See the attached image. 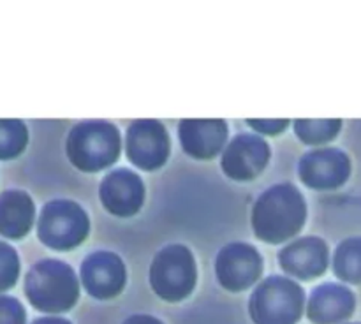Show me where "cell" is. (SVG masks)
I'll return each mask as SVG.
<instances>
[{
    "label": "cell",
    "mask_w": 361,
    "mask_h": 324,
    "mask_svg": "<svg viewBox=\"0 0 361 324\" xmlns=\"http://www.w3.org/2000/svg\"><path fill=\"white\" fill-rule=\"evenodd\" d=\"M307 204L302 192L291 183H277L264 190L252 208V229L257 238L281 243L303 228Z\"/></svg>",
    "instance_id": "obj_1"
},
{
    "label": "cell",
    "mask_w": 361,
    "mask_h": 324,
    "mask_svg": "<svg viewBox=\"0 0 361 324\" xmlns=\"http://www.w3.org/2000/svg\"><path fill=\"white\" fill-rule=\"evenodd\" d=\"M25 294L41 312L59 313L73 309L80 285L69 264L59 259H41L32 264L25 277Z\"/></svg>",
    "instance_id": "obj_2"
},
{
    "label": "cell",
    "mask_w": 361,
    "mask_h": 324,
    "mask_svg": "<svg viewBox=\"0 0 361 324\" xmlns=\"http://www.w3.org/2000/svg\"><path fill=\"white\" fill-rule=\"evenodd\" d=\"M120 134L113 123L88 120L73 127L67 137V157L81 171H99L118 158Z\"/></svg>",
    "instance_id": "obj_3"
},
{
    "label": "cell",
    "mask_w": 361,
    "mask_h": 324,
    "mask_svg": "<svg viewBox=\"0 0 361 324\" xmlns=\"http://www.w3.org/2000/svg\"><path fill=\"white\" fill-rule=\"evenodd\" d=\"M303 289L291 278L274 275L254 289L249 312L256 324H296L303 313Z\"/></svg>",
    "instance_id": "obj_4"
},
{
    "label": "cell",
    "mask_w": 361,
    "mask_h": 324,
    "mask_svg": "<svg viewBox=\"0 0 361 324\" xmlns=\"http://www.w3.org/2000/svg\"><path fill=\"white\" fill-rule=\"evenodd\" d=\"M196 261L185 245L164 247L159 250L150 266L152 289L166 301H180L196 285Z\"/></svg>",
    "instance_id": "obj_5"
},
{
    "label": "cell",
    "mask_w": 361,
    "mask_h": 324,
    "mask_svg": "<svg viewBox=\"0 0 361 324\" xmlns=\"http://www.w3.org/2000/svg\"><path fill=\"white\" fill-rule=\"evenodd\" d=\"M88 217L83 208L69 199H53L42 206L37 236L53 250H71L88 235Z\"/></svg>",
    "instance_id": "obj_6"
},
{
    "label": "cell",
    "mask_w": 361,
    "mask_h": 324,
    "mask_svg": "<svg viewBox=\"0 0 361 324\" xmlns=\"http://www.w3.org/2000/svg\"><path fill=\"white\" fill-rule=\"evenodd\" d=\"M126 154L141 169H157L168 161L169 136L157 120H136L126 134Z\"/></svg>",
    "instance_id": "obj_7"
},
{
    "label": "cell",
    "mask_w": 361,
    "mask_h": 324,
    "mask_svg": "<svg viewBox=\"0 0 361 324\" xmlns=\"http://www.w3.org/2000/svg\"><path fill=\"white\" fill-rule=\"evenodd\" d=\"M215 271L222 287L238 292L256 284L263 271V259L249 243L233 242L219 252Z\"/></svg>",
    "instance_id": "obj_8"
},
{
    "label": "cell",
    "mask_w": 361,
    "mask_h": 324,
    "mask_svg": "<svg viewBox=\"0 0 361 324\" xmlns=\"http://www.w3.org/2000/svg\"><path fill=\"white\" fill-rule=\"evenodd\" d=\"M270 161V147L254 134H240L228 143L222 151V171L233 180L247 182L267 168Z\"/></svg>",
    "instance_id": "obj_9"
},
{
    "label": "cell",
    "mask_w": 361,
    "mask_h": 324,
    "mask_svg": "<svg viewBox=\"0 0 361 324\" xmlns=\"http://www.w3.org/2000/svg\"><path fill=\"white\" fill-rule=\"evenodd\" d=\"M351 175V161L338 148H319L300 161V178L312 189H335Z\"/></svg>",
    "instance_id": "obj_10"
},
{
    "label": "cell",
    "mask_w": 361,
    "mask_h": 324,
    "mask_svg": "<svg viewBox=\"0 0 361 324\" xmlns=\"http://www.w3.org/2000/svg\"><path fill=\"white\" fill-rule=\"evenodd\" d=\"M126 266L113 252H94L81 263V282L85 291L97 299L118 294L126 285Z\"/></svg>",
    "instance_id": "obj_11"
},
{
    "label": "cell",
    "mask_w": 361,
    "mask_h": 324,
    "mask_svg": "<svg viewBox=\"0 0 361 324\" xmlns=\"http://www.w3.org/2000/svg\"><path fill=\"white\" fill-rule=\"evenodd\" d=\"M102 204L118 217H130L141 208L145 199V187L140 176L126 168L109 173L99 189Z\"/></svg>",
    "instance_id": "obj_12"
},
{
    "label": "cell",
    "mask_w": 361,
    "mask_h": 324,
    "mask_svg": "<svg viewBox=\"0 0 361 324\" xmlns=\"http://www.w3.org/2000/svg\"><path fill=\"white\" fill-rule=\"evenodd\" d=\"M279 263L286 273L302 280L316 278L328 266V247L317 236H305L289 243L279 254Z\"/></svg>",
    "instance_id": "obj_13"
},
{
    "label": "cell",
    "mask_w": 361,
    "mask_h": 324,
    "mask_svg": "<svg viewBox=\"0 0 361 324\" xmlns=\"http://www.w3.org/2000/svg\"><path fill=\"white\" fill-rule=\"evenodd\" d=\"M356 298L351 289L341 284H323L312 291L307 316L314 324H341L353 316Z\"/></svg>",
    "instance_id": "obj_14"
},
{
    "label": "cell",
    "mask_w": 361,
    "mask_h": 324,
    "mask_svg": "<svg viewBox=\"0 0 361 324\" xmlns=\"http://www.w3.org/2000/svg\"><path fill=\"white\" fill-rule=\"evenodd\" d=\"M183 150L196 158H212L224 148L228 125L224 120H183L178 127Z\"/></svg>",
    "instance_id": "obj_15"
},
{
    "label": "cell",
    "mask_w": 361,
    "mask_h": 324,
    "mask_svg": "<svg viewBox=\"0 0 361 324\" xmlns=\"http://www.w3.org/2000/svg\"><path fill=\"white\" fill-rule=\"evenodd\" d=\"M35 220V204L25 190L9 189L0 192V236L21 239Z\"/></svg>",
    "instance_id": "obj_16"
},
{
    "label": "cell",
    "mask_w": 361,
    "mask_h": 324,
    "mask_svg": "<svg viewBox=\"0 0 361 324\" xmlns=\"http://www.w3.org/2000/svg\"><path fill=\"white\" fill-rule=\"evenodd\" d=\"M334 271L342 282L361 284V236L348 238L337 247Z\"/></svg>",
    "instance_id": "obj_17"
},
{
    "label": "cell",
    "mask_w": 361,
    "mask_h": 324,
    "mask_svg": "<svg viewBox=\"0 0 361 324\" xmlns=\"http://www.w3.org/2000/svg\"><path fill=\"white\" fill-rule=\"evenodd\" d=\"M28 130L21 120L0 118V161H11L27 148Z\"/></svg>",
    "instance_id": "obj_18"
},
{
    "label": "cell",
    "mask_w": 361,
    "mask_h": 324,
    "mask_svg": "<svg viewBox=\"0 0 361 324\" xmlns=\"http://www.w3.org/2000/svg\"><path fill=\"white\" fill-rule=\"evenodd\" d=\"M341 120H296L295 132L303 143L321 144L328 143L341 132Z\"/></svg>",
    "instance_id": "obj_19"
},
{
    "label": "cell",
    "mask_w": 361,
    "mask_h": 324,
    "mask_svg": "<svg viewBox=\"0 0 361 324\" xmlns=\"http://www.w3.org/2000/svg\"><path fill=\"white\" fill-rule=\"evenodd\" d=\"M20 268L21 263L16 249L0 239V294L14 287L18 277H20Z\"/></svg>",
    "instance_id": "obj_20"
},
{
    "label": "cell",
    "mask_w": 361,
    "mask_h": 324,
    "mask_svg": "<svg viewBox=\"0 0 361 324\" xmlns=\"http://www.w3.org/2000/svg\"><path fill=\"white\" fill-rule=\"evenodd\" d=\"M27 313L20 299L0 294V324H25Z\"/></svg>",
    "instance_id": "obj_21"
},
{
    "label": "cell",
    "mask_w": 361,
    "mask_h": 324,
    "mask_svg": "<svg viewBox=\"0 0 361 324\" xmlns=\"http://www.w3.org/2000/svg\"><path fill=\"white\" fill-rule=\"evenodd\" d=\"M249 125L264 134H279L288 127L289 120H247Z\"/></svg>",
    "instance_id": "obj_22"
},
{
    "label": "cell",
    "mask_w": 361,
    "mask_h": 324,
    "mask_svg": "<svg viewBox=\"0 0 361 324\" xmlns=\"http://www.w3.org/2000/svg\"><path fill=\"white\" fill-rule=\"evenodd\" d=\"M123 324H164L162 320H159L157 317L145 316V313H137V316H130L129 319L123 320Z\"/></svg>",
    "instance_id": "obj_23"
},
{
    "label": "cell",
    "mask_w": 361,
    "mask_h": 324,
    "mask_svg": "<svg viewBox=\"0 0 361 324\" xmlns=\"http://www.w3.org/2000/svg\"><path fill=\"white\" fill-rule=\"evenodd\" d=\"M32 324H71L67 319L62 317H41V319H35Z\"/></svg>",
    "instance_id": "obj_24"
},
{
    "label": "cell",
    "mask_w": 361,
    "mask_h": 324,
    "mask_svg": "<svg viewBox=\"0 0 361 324\" xmlns=\"http://www.w3.org/2000/svg\"><path fill=\"white\" fill-rule=\"evenodd\" d=\"M348 324H361V323H348Z\"/></svg>",
    "instance_id": "obj_25"
}]
</instances>
